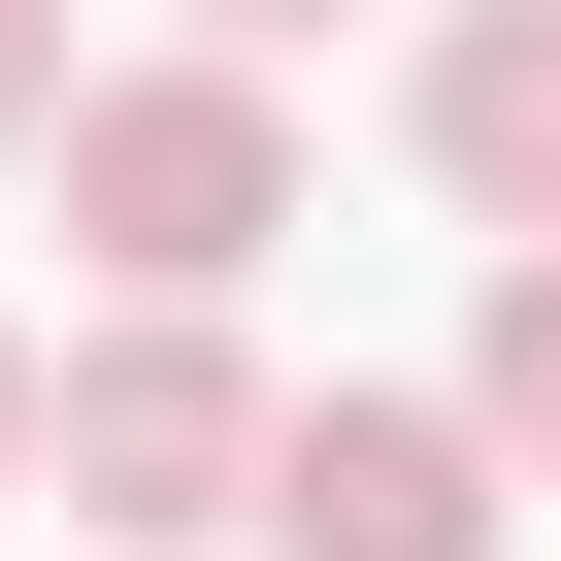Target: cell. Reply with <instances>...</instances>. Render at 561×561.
<instances>
[{"label":"cell","instance_id":"obj_7","mask_svg":"<svg viewBox=\"0 0 561 561\" xmlns=\"http://www.w3.org/2000/svg\"><path fill=\"white\" fill-rule=\"evenodd\" d=\"M298 34H331V0H198V67H298Z\"/></svg>","mask_w":561,"mask_h":561},{"label":"cell","instance_id":"obj_2","mask_svg":"<svg viewBox=\"0 0 561 561\" xmlns=\"http://www.w3.org/2000/svg\"><path fill=\"white\" fill-rule=\"evenodd\" d=\"M231 462H264V364H231V331H67V364H34V495H67L100 561L231 528Z\"/></svg>","mask_w":561,"mask_h":561},{"label":"cell","instance_id":"obj_8","mask_svg":"<svg viewBox=\"0 0 561 561\" xmlns=\"http://www.w3.org/2000/svg\"><path fill=\"white\" fill-rule=\"evenodd\" d=\"M0 495H34V331H0Z\"/></svg>","mask_w":561,"mask_h":561},{"label":"cell","instance_id":"obj_3","mask_svg":"<svg viewBox=\"0 0 561 561\" xmlns=\"http://www.w3.org/2000/svg\"><path fill=\"white\" fill-rule=\"evenodd\" d=\"M231 528L264 561H495V462H462V397H264Z\"/></svg>","mask_w":561,"mask_h":561},{"label":"cell","instance_id":"obj_1","mask_svg":"<svg viewBox=\"0 0 561 561\" xmlns=\"http://www.w3.org/2000/svg\"><path fill=\"white\" fill-rule=\"evenodd\" d=\"M34 198L100 231V331H231V264L298 231V100L264 67H67V133H34Z\"/></svg>","mask_w":561,"mask_h":561},{"label":"cell","instance_id":"obj_4","mask_svg":"<svg viewBox=\"0 0 561 561\" xmlns=\"http://www.w3.org/2000/svg\"><path fill=\"white\" fill-rule=\"evenodd\" d=\"M430 198L495 231V264H561V0H430Z\"/></svg>","mask_w":561,"mask_h":561},{"label":"cell","instance_id":"obj_5","mask_svg":"<svg viewBox=\"0 0 561 561\" xmlns=\"http://www.w3.org/2000/svg\"><path fill=\"white\" fill-rule=\"evenodd\" d=\"M462 462L561 495V264H495V331H462Z\"/></svg>","mask_w":561,"mask_h":561},{"label":"cell","instance_id":"obj_6","mask_svg":"<svg viewBox=\"0 0 561 561\" xmlns=\"http://www.w3.org/2000/svg\"><path fill=\"white\" fill-rule=\"evenodd\" d=\"M67 133V0H0V165H34Z\"/></svg>","mask_w":561,"mask_h":561}]
</instances>
